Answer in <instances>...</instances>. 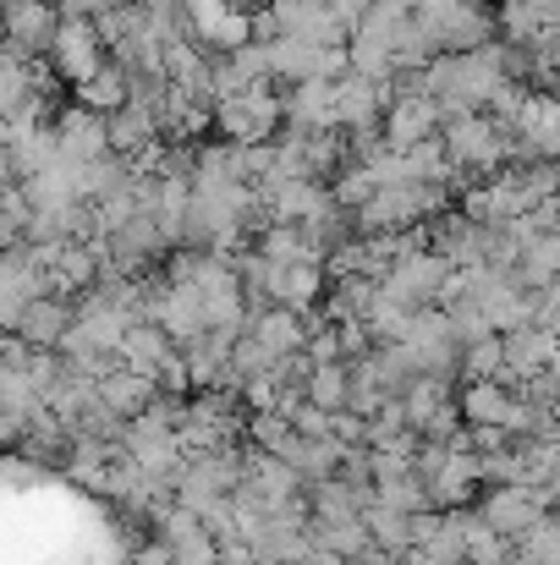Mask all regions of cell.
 <instances>
[{"mask_svg": "<svg viewBox=\"0 0 560 565\" xmlns=\"http://www.w3.org/2000/svg\"><path fill=\"white\" fill-rule=\"evenodd\" d=\"M363 522H369L373 544H379L384 555H412V550H418V533H412V511H395V505H384V500L373 494L369 511H363Z\"/></svg>", "mask_w": 560, "mask_h": 565, "instance_id": "9", "label": "cell"}, {"mask_svg": "<svg viewBox=\"0 0 560 565\" xmlns=\"http://www.w3.org/2000/svg\"><path fill=\"white\" fill-rule=\"evenodd\" d=\"M369 500H373V489L347 483L341 472L308 489V511H314V522H358V516L369 511Z\"/></svg>", "mask_w": 560, "mask_h": 565, "instance_id": "7", "label": "cell"}, {"mask_svg": "<svg viewBox=\"0 0 560 565\" xmlns=\"http://www.w3.org/2000/svg\"><path fill=\"white\" fill-rule=\"evenodd\" d=\"M6 17H11V50L44 55V50H55V33H61L66 11H55L50 0H11Z\"/></svg>", "mask_w": 560, "mask_h": 565, "instance_id": "5", "label": "cell"}, {"mask_svg": "<svg viewBox=\"0 0 560 565\" xmlns=\"http://www.w3.org/2000/svg\"><path fill=\"white\" fill-rule=\"evenodd\" d=\"M77 105H88V110H99V116H110V110L133 105V72H127L121 61H105L94 77H83V83H77Z\"/></svg>", "mask_w": 560, "mask_h": 565, "instance_id": "8", "label": "cell"}, {"mask_svg": "<svg viewBox=\"0 0 560 565\" xmlns=\"http://www.w3.org/2000/svg\"><path fill=\"white\" fill-rule=\"evenodd\" d=\"M462 374L467 379H500L506 374V335H478L462 347Z\"/></svg>", "mask_w": 560, "mask_h": 565, "instance_id": "11", "label": "cell"}, {"mask_svg": "<svg viewBox=\"0 0 560 565\" xmlns=\"http://www.w3.org/2000/svg\"><path fill=\"white\" fill-rule=\"evenodd\" d=\"M478 511H484V522L500 533V539H528L556 505H550V494L539 489V483H489L484 489V500H478Z\"/></svg>", "mask_w": 560, "mask_h": 565, "instance_id": "1", "label": "cell"}, {"mask_svg": "<svg viewBox=\"0 0 560 565\" xmlns=\"http://www.w3.org/2000/svg\"><path fill=\"white\" fill-rule=\"evenodd\" d=\"M556 352H560L556 330L517 324V330H506V374L500 379H528V374H539V369H556Z\"/></svg>", "mask_w": 560, "mask_h": 565, "instance_id": "6", "label": "cell"}, {"mask_svg": "<svg viewBox=\"0 0 560 565\" xmlns=\"http://www.w3.org/2000/svg\"><path fill=\"white\" fill-rule=\"evenodd\" d=\"M72 324H77V302H66L61 291H44V297H33L22 308V319L11 324V335H22L39 352H61V341H66Z\"/></svg>", "mask_w": 560, "mask_h": 565, "instance_id": "3", "label": "cell"}, {"mask_svg": "<svg viewBox=\"0 0 560 565\" xmlns=\"http://www.w3.org/2000/svg\"><path fill=\"white\" fill-rule=\"evenodd\" d=\"M99 401L116 412V417H144L155 401H160V379L144 374V369H133V363H116L110 374L99 379Z\"/></svg>", "mask_w": 560, "mask_h": 565, "instance_id": "4", "label": "cell"}, {"mask_svg": "<svg viewBox=\"0 0 560 565\" xmlns=\"http://www.w3.org/2000/svg\"><path fill=\"white\" fill-rule=\"evenodd\" d=\"M308 401L325 412H352V363H319L308 379Z\"/></svg>", "mask_w": 560, "mask_h": 565, "instance_id": "10", "label": "cell"}, {"mask_svg": "<svg viewBox=\"0 0 560 565\" xmlns=\"http://www.w3.org/2000/svg\"><path fill=\"white\" fill-rule=\"evenodd\" d=\"M50 55H55V66H61L72 83H83V77H94V72L105 66L110 44H105V33H99V28H88V17H83V11H66Z\"/></svg>", "mask_w": 560, "mask_h": 565, "instance_id": "2", "label": "cell"}]
</instances>
